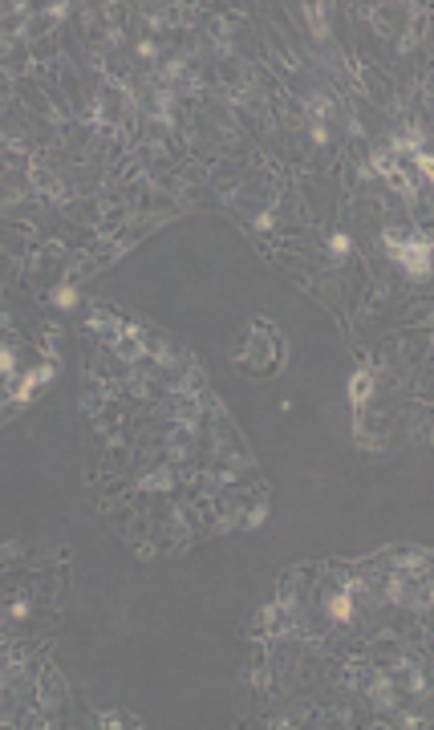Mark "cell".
<instances>
[{"instance_id":"6da1fadb","label":"cell","mask_w":434,"mask_h":730,"mask_svg":"<svg viewBox=\"0 0 434 730\" xmlns=\"http://www.w3.org/2000/svg\"><path fill=\"white\" fill-rule=\"evenodd\" d=\"M393 256H398V264H402L406 272H414V276H426V272H431V244H426V240H402V244L393 248Z\"/></svg>"},{"instance_id":"7a4b0ae2","label":"cell","mask_w":434,"mask_h":730,"mask_svg":"<svg viewBox=\"0 0 434 730\" xmlns=\"http://www.w3.org/2000/svg\"><path fill=\"white\" fill-rule=\"evenodd\" d=\"M369 389H374V374H369V369H361V374H353V378H349V398H353V406H357V410L369 402Z\"/></svg>"},{"instance_id":"3957f363","label":"cell","mask_w":434,"mask_h":730,"mask_svg":"<svg viewBox=\"0 0 434 730\" xmlns=\"http://www.w3.org/2000/svg\"><path fill=\"white\" fill-rule=\"evenodd\" d=\"M49 378H53V365H41V369H33V374H29L21 386H16V393H12V398H16V402H29V393H33L37 386H45Z\"/></svg>"},{"instance_id":"277c9868","label":"cell","mask_w":434,"mask_h":730,"mask_svg":"<svg viewBox=\"0 0 434 730\" xmlns=\"http://www.w3.org/2000/svg\"><path fill=\"white\" fill-rule=\"evenodd\" d=\"M329 617L345 625L349 617H353V593H333V597H329Z\"/></svg>"},{"instance_id":"5b68a950","label":"cell","mask_w":434,"mask_h":730,"mask_svg":"<svg viewBox=\"0 0 434 730\" xmlns=\"http://www.w3.org/2000/svg\"><path fill=\"white\" fill-rule=\"evenodd\" d=\"M390 150H398V155H418V150H422V142H418V134H414V130H402V134H393V138H390Z\"/></svg>"},{"instance_id":"8992f818","label":"cell","mask_w":434,"mask_h":730,"mask_svg":"<svg viewBox=\"0 0 434 730\" xmlns=\"http://www.w3.org/2000/svg\"><path fill=\"white\" fill-rule=\"evenodd\" d=\"M114 349H118V357H126V361H138V353H142V341H138V333L130 329V337H118V341H114Z\"/></svg>"},{"instance_id":"52a82bcc","label":"cell","mask_w":434,"mask_h":730,"mask_svg":"<svg viewBox=\"0 0 434 730\" xmlns=\"http://www.w3.org/2000/svg\"><path fill=\"white\" fill-rule=\"evenodd\" d=\"M304 12H308V21H312V33H317V37H325V33H329V16L321 12V4H308Z\"/></svg>"},{"instance_id":"ba28073f","label":"cell","mask_w":434,"mask_h":730,"mask_svg":"<svg viewBox=\"0 0 434 730\" xmlns=\"http://www.w3.org/2000/svg\"><path fill=\"white\" fill-rule=\"evenodd\" d=\"M142 487H146V491H159V487L167 491V487H171V471H155V475H146V479H142Z\"/></svg>"},{"instance_id":"9c48e42d","label":"cell","mask_w":434,"mask_h":730,"mask_svg":"<svg viewBox=\"0 0 434 730\" xmlns=\"http://www.w3.org/2000/svg\"><path fill=\"white\" fill-rule=\"evenodd\" d=\"M53 304H61V308H73V304H78V293H73L69 284H61V288H53Z\"/></svg>"},{"instance_id":"30bf717a","label":"cell","mask_w":434,"mask_h":730,"mask_svg":"<svg viewBox=\"0 0 434 730\" xmlns=\"http://www.w3.org/2000/svg\"><path fill=\"white\" fill-rule=\"evenodd\" d=\"M12 369H16V357L8 345H0V378H12Z\"/></svg>"},{"instance_id":"8fae6325","label":"cell","mask_w":434,"mask_h":730,"mask_svg":"<svg viewBox=\"0 0 434 730\" xmlns=\"http://www.w3.org/2000/svg\"><path fill=\"white\" fill-rule=\"evenodd\" d=\"M329 248H333V256H345V252L353 248V244H349V236H345V231H337V236L329 240Z\"/></svg>"},{"instance_id":"7c38bea8","label":"cell","mask_w":434,"mask_h":730,"mask_svg":"<svg viewBox=\"0 0 434 730\" xmlns=\"http://www.w3.org/2000/svg\"><path fill=\"white\" fill-rule=\"evenodd\" d=\"M414 163H418V171H422V174H431V155H426V150H418V155H414Z\"/></svg>"},{"instance_id":"4fadbf2b","label":"cell","mask_w":434,"mask_h":730,"mask_svg":"<svg viewBox=\"0 0 434 730\" xmlns=\"http://www.w3.org/2000/svg\"><path fill=\"white\" fill-rule=\"evenodd\" d=\"M12 617H16V621H21V617H29V604L16 601V604H12Z\"/></svg>"},{"instance_id":"5bb4252c","label":"cell","mask_w":434,"mask_h":730,"mask_svg":"<svg viewBox=\"0 0 434 730\" xmlns=\"http://www.w3.org/2000/svg\"><path fill=\"white\" fill-rule=\"evenodd\" d=\"M0 146H4V138H0Z\"/></svg>"}]
</instances>
